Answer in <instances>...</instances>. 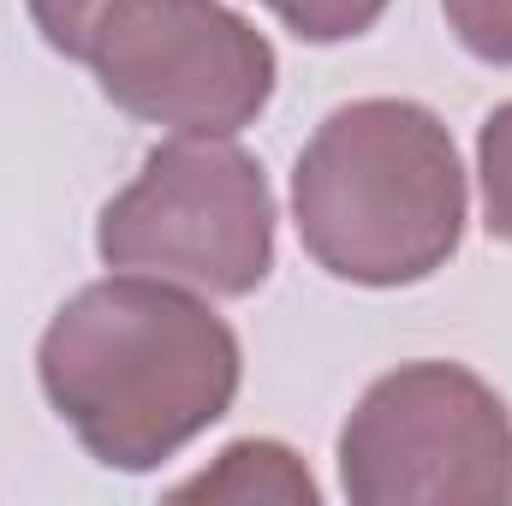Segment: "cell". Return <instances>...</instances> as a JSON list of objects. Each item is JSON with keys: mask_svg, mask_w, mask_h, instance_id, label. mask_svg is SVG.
Returning a JSON list of instances; mask_svg holds the SVG:
<instances>
[{"mask_svg": "<svg viewBox=\"0 0 512 506\" xmlns=\"http://www.w3.org/2000/svg\"><path fill=\"white\" fill-rule=\"evenodd\" d=\"M72 60L120 114L173 137H239L280 84L274 42L221 0H108Z\"/></svg>", "mask_w": 512, "mask_h": 506, "instance_id": "cell-4", "label": "cell"}, {"mask_svg": "<svg viewBox=\"0 0 512 506\" xmlns=\"http://www.w3.org/2000/svg\"><path fill=\"white\" fill-rule=\"evenodd\" d=\"M262 6H268L298 42L334 48V42H352V36L376 30L393 0H262Z\"/></svg>", "mask_w": 512, "mask_h": 506, "instance_id": "cell-7", "label": "cell"}, {"mask_svg": "<svg viewBox=\"0 0 512 506\" xmlns=\"http://www.w3.org/2000/svg\"><path fill=\"white\" fill-rule=\"evenodd\" d=\"M447 30L483 66H512V0H441Z\"/></svg>", "mask_w": 512, "mask_h": 506, "instance_id": "cell-9", "label": "cell"}, {"mask_svg": "<svg viewBox=\"0 0 512 506\" xmlns=\"http://www.w3.org/2000/svg\"><path fill=\"white\" fill-rule=\"evenodd\" d=\"M274 221V191L251 149L233 137H167L108 197L96 256L203 298H251L274 268Z\"/></svg>", "mask_w": 512, "mask_h": 506, "instance_id": "cell-3", "label": "cell"}, {"mask_svg": "<svg viewBox=\"0 0 512 506\" xmlns=\"http://www.w3.org/2000/svg\"><path fill=\"white\" fill-rule=\"evenodd\" d=\"M507 483V399L447 358H417L376 376L340 429V489L358 506L507 501Z\"/></svg>", "mask_w": 512, "mask_h": 506, "instance_id": "cell-5", "label": "cell"}, {"mask_svg": "<svg viewBox=\"0 0 512 506\" xmlns=\"http://www.w3.org/2000/svg\"><path fill=\"white\" fill-rule=\"evenodd\" d=\"M36 381L96 465L143 477L233 411L245 352L203 292L114 268L54 310Z\"/></svg>", "mask_w": 512, "mask_h": 506, "instance_id": "cell-1", "label": "cell"}, {"mask_svg": "<svg viewBox=\"0 0 512 506\" xmlns=\"http://www.w3.org/2000/svg\"><path fill=\"white\" fill-rule=\"evenodd\" d=\"M477 185H483V227L512 245V102H501L477 131Z\"/></svg>", "mask_w": 512, "mask_h": 506, "instance_id": "cell-8", "label": "cell"}, {"mask_svg": "<svg viewBox=\"0 0 512 506\" xmlns=\"http://www.w3.org/2000/svg\"><path fill=\"white\" fill-rule=\"evenodd\" d=\"M179 501H316L310 471L280 441H233L203 477L173 489Z\"/></svg>", "mask_w": 512, "mask_h": 506, "instance_id": "cell-6", "label": "cell"}, {"mask_svg": "<svg viewBox=\"0 0 512 506\" xmlns=\"http://www.w3.org/2000/svg\"><path fill=\"white\" fill-rule=\"evenodd\" d=\"M24 6H30V24L42 30V42H48L60 60H72L78 42H84V30H90V18H96L108 0H24Z\"/></svg>", "mask_w": 512, "mask_h": 506, "instance_id": "cell-10", "label": "cell"}, {"mask_svg": "<svg viewBox=\"0 0 512 506\" xmlns=\"http://www.w3.org/2000/svg\"><path fill=\"white\" fill-rule=\"evenodd\" d=\"M507 501H512V483H507Z\"/></svg>", "mask_w": 512, "mask_h": 506, "instance_id": "cell-11", "label": "cell"}, {"mask_svg": "<svg viewBox=\"0 0 512 506\" xmlns=\"http://www.w3.org/2000/svg\"><path fill=\"white\" fill-rule=\"evenodd\" d=\"M471 221L453 131L405 96L334 108L292 167V227L304 256L346 286H417L441 274Z\"/></svg>", "mask_w": 512, "mask_h": 506, "instance_id": "cell-2", "label": "cell"}]
</instances>
